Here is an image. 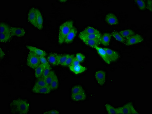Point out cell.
<instances>
[{"instance_id": "1", "label": "cell", "mask_w": 152, "mask_h": 114, "mask_svg": "<svg viewBox=\"0 0 152 114\" xmlns=\"http://www.w3.org/2000/svg\"><path fill=\"white\" fill-rule=\"evenodd\" d=\"M12 112L18 114H27L29 110V104L21 99L13 100L10 105Z\"/></svg>"}, {"instance_id": "2", "label": "cell", "mask_w": 152, "mask_h": 114, "mask_svg": "<svg viewBox=\"0 0 152 114\" xmlns=\"http://www.w3.org/2000/svg\"><path fill=\"white\" fill-rule=\"evenodd\" d=\"M74 22L68 21L64 23L59 28L58 42L60 44H62L64 42L66 36L73 27Z\"/></svg>"}, {"instance_id": "3", "label": "cell", "mask_w": 152, "mask_h": 114, "mask_svg": "<svg viewBox=\"0 0 152 114\" xmlns=\"http://www.w3.org/2000/svg\"><path fill=\"white\" fill-rule=\"evenodd\" d=\"M41 63L39 56L30 51L27 58L28 66L33 69H36Z\"/></svg>"}, {"instance_id": "4", "label": "cell", "mask_w": 152, "mask_h": 114, "mask_svg": "<svg viewBox=\"0 0 152 114\" xmlns=\"http://www.w3.org/2000/svg\"><path fill=\"white\" fill-rule=\"evenodd\" d=\"M117 114H138L134 108L131 103L125 105L123 107L116 108Z\"/></svg>"}, {"instance_id": "5", "label": "cell", "mask_w": 152, "mask_h": 114, "mask_svg": "<svg viewBox=\"0 0 152 114\" xmlns=\"http://www.w3.org/2000/svg\"><path fill=\"white\" fill-rule=\"evenodd\" d=\"M143 41V39L139 34H135L129 38L127 39L126 42V45L127 46L132 45L133 44L140 43Z\"/></svg>"}, {"instance_id": "6", "label": "cell", "mask_w": 152, "mask_h": 114, "mask_svg": "<svg viewBox=\"0 0 152 114\" xmlns=\"http://www.w3.org/2000/svg\"><path fill=\"white\" fill-rule=\"evenodd\" d=\"M11 34L12 36L23 37L26 34V31L24 28L21 27H11Z\"/></svg>"}, {"instance_id": "7", "label": "cell", "mask_w": 152, "mask_h": 114, "mask_svg": "<svg viewBox=\"0 0 152 114\" xmlns=\"http://www.w3.org/2000/svg\"><path fill=\"white\" fill-rule=\"evenodd\" d=\"M36 9L35 8H31L28 12V22L35 27H36Z\"/></svg>"}, {"instance_id": "8", "label": "cell", "mask_w": 152, "mask_h": 114, "mask_svg": "<svg viewBox=\"0 0 152 114\" xmlns=\"http://www.w3.org/2000/svg\"><path fill=\"white\" fill-rule=\"evenodd\" d=\"M96 80L100 85H103L106 81V73L104 71H98L95 74Z\"/></svg>"}, {"instance_id": "9", "label": "cell", "mask_w": 152, "mask_h": 114, "mask_svg": "<svg viewBox=\"0 0 152 114\" xmlns=\"http://www.w3.org/2000/svg\"><path fill=\"white\" fill-rule=\"evenodd\" d=\"M94 48L97 50L98 54L101 56L104 61L107 64H110V61L108 59V56L106 53V51L102 48L99 47L98 46H95Z\"/></svg>"}, {"instance_id": "10", "label": "cell", "mask_w": 152, "mask_h": 114, "mask_svg": "<svg viewBox=\"0 0 152 114\" xmlns=\"http://www.w3.org/2000/svg\"><path fill=\"white\" fill-rule=\"evenodd\" d=\"M104 49L106 51L108 59L110 61H116L118 59L119 54L116 51L107 48H104Z\"/></svg>"}, {"instance_id": "11", "label": "cell", "mask_w": 152, "mask_h": 114, "mask_svg": "<svg viewBox=\"0 0 152 114\" xmlns=\"http://www.w3.org/2000/svg\"><path fill=\"white\" fill-rule=\"evenodd\" d=\"M36 28L39 30H41L43 28V16L40 11L37 9H36Z\"/></svg>"}, {"instance_id": "12", "label": "cell", "mask_w": 152, "mask_h": 114, "mask_svg": "<svg viewBox=\"0 0 152 114\" xmlns=\"http://www.w3.org/2000/svg\"><path fill=\"white\" fill-rule=\"evenodd\" d=\"M101 38L90 40H82L86 45L90 46L91 47L94 48L95 46H98L101 43Z\"/></svg>"}, {"instance_id": "13", "label": "cell", "mask_w": 152, "mask_h": 114, "mask_svg": "<svg viewBox=\"0 0 152 114\" xmlns=\"http://www.w3.org/2000/svg\"><path fill=\"white\" fill-rule=\"evenodd\" d=\"M77 31L75 27H73L71 30L68 33L66 39H65L64 42L66 43H70L72 42L75 36H76L77 34Z\"/></svg>"}, {"instance_id": "14", "label": "cell", "mask_w": 152, "mask_h": 114, "mask_svg": "<svg viewBox=\"0 0 152 114\" xmlns=\"http://www.w3.org/2000/svg\"><path fill=\"white\" fill-rule=\"evenodd\" d=\"M60 55L56 53L51 54L48 57V60L50 63L54 66H58L59 64V59Z\"/></svg>"}, {"instance_id": "15", "label": "cell", "mask_w": 152, "mask_h": 114, "mask_svg": "<svg viewBox=\"0 0 152 114\" xmlns=\"http://www.w3.org/2000/svg\"><path fill=\"white\" fill-rule=\"evenodd\" d=\"M70 69L74 74H78L85 71L87 70L86 67L81 66L80 64L75 66H69Z\"/></svg>"}, {"instance_id": "16", "label": "cell", "mask_w": 152, "mask_h": 114, "mask_svg": "<svg viewBox=\"0 0 152 114\" xmlns=\"http://www.w3.org/2000/svg\"><path fill=\"white\" fill-rule=\"evenodd\" d=\"M52 90L50 85L43 87L35 88L33 87V91L36 93H43L48 94L50 93Z\"/></svg>"}, {"instance_id": "17", "label": "cell", "mask_w": 152, "mask_h": 114, "mask_svg": "<svg viewBox=\"0 0 152 114\" xmlns=\"http://www.w3.org/2000/svg\"><path fill=\"white\" fill-rule=\"evenodd\" d=\"M106 21L109 25H116L118 23V20L115 15L112 13H109L105 18Z\"/></svg>"}, {"instance_id": "18", "label": "cell", "mask_w": 152, "mask_h": 114, "mask_svg": "<svg viewBox=\"0 0 152 114\" xmlns=\"http://www.w3.org/2000/svg\"><path fill=\"white\" fill-rule=\"evenodd\" d=\"M27 48L30 50V51H32L34 53L39 56L45 57L46 56V52L45 51L39 49L38 48L35 47L27 45L26 46Z\"/></svg>"}, {"instance_id": "19", "label": "cell", "mask_w": 152, "mask_h": 114, "mask_svg": "<svg viewBox=\"0 0 152 114\" xmlns=\"http://www.w3.org/2000/svg\"><path fill=\"white\" fill-rule=\"evenodd\" d=\"M101 34H86V35H81L80 34L79 37L82 40H90L93 39L100 38L101 37Z\"/></svg>"}, {"instance_id": "20", "label": "cell", "mask_w": 152, "mask_h": 114, "mask_svg": "<svg viewBox=\"0 0 152 114\" xmlns=\"http://www.w3.org/2000/svg\"><path fill=\"white\" fill-rule=\"evenodd\" d=\"M100 33L98 30L93 27H88L86 28L83 31L81 32L80 34L86 35V34H100Z\"/></svg>"}, {"instance_id": "21", "label": "cell", "mask_w": 152, "mask_h": 114, "mask_svg": "<svg viewBox=\"0 0 152 114\" xmlns=\"http://www.w3.org/2000/svg\"><path fill=\"white\" fill-rule=\"evenodd\" d=\"M111 34L109 33H105L101 38V43L104 45L108 46L111 38Z\"/></svg>"}, {"instance_id": "22", "label": "cell", "mask_w": 152, "mask_h": 114, "mask_svg": "<svg viewBox=\"0 0 152 114\" xmlns=\"http://www.w3.org/2000/svg\"><path fill=\"white\" fill-rule=\"evenodd\" d=\"M45 66L41 63L35 69V75L36 78H39L42 76L43 72L45 69Z\"/></svg>"}, {"instance_id": "23", "label": "cell", "mask_w": 152, "mask_h": 114, "mask_svg": "<svg viewBox=\"0 0 152 114\" xmlns=\"http://www.w3.org/2000/svg\"><path fill=\"white\" fill-rule=\"evenodd\" d=\"M86 98V95L85 92L77 93V94H72V99L74 101H82L85 100Z\"/></svg>"}, {"instance_id": "24", "label": "cell", "mask_w": 152, "mask_h": 114, "mask_svg": "<svg viewBox=\"0 0 152 114\" xmlns=\"http://www.w3.org/2000/svg\"><path fill=\"white\" fill-rule=\"evenodd\" d=\"M119 34L122 35V37L124 38L127 39L129 38L135 34L134 32L130 29H127L122 30L120 32Z\"/></svg>"}, {"instance_id": "25", "label": "cell", "mask_w": 152, "mask_h": 114, "mask_svg": "<svg viewBox=\"0 0 152 114\" xmlns=\"http://www.w3.org/2000/svg\"><path fill=\"white\" fill-rule=\"evenodd\" d=\"M49 85H48L45 82V79L42 76L38 78V80L36 82V83L34 85V87L37 88L43 87L46 86H48Z\"/></svg>"}, {"instance_id": "26", "label": "cell", "mask_w": 152, "mask_h": 114, "mask_svg": "<svg viewBox=\"0 0 152 114\" xmlns=\"http://www.w3.org/2000/svg\"><path fill=\"white\" fill-rule=\"evenodd\" d=\"M1 33L11 34V28L7 25L4 23H1L0 25Z\"/></svg>"}, {"instance_id": "27", "label": "cell", "mask_w": 152, "mask_h": 114, "mask_svg": "<svg viewBox=\"0 0 152 114\" xmlns=\"http://www.w3.org/2000/svg\"><path fill=\"white\" fill-rule=\"evenodd\" d=\"M50 86L52 90L56 89L58 88L59 86V80L55 74H54L53 79L50 84Z\"/></svg>"}, {"instance_id": "28", "label": "cell", "mask_w": 152, "mask_h": 114, "mask_svg": "<svg viewBox=\"0 0 152 114\" xmlns=\"http://www.w3.org/2000/svg\"><path fill=\"white\" fill-rule=\"evenodd\" d=\"M111 35L112 36H114L115 39L121 42H122V43H124L125 42L126 40L125 39L122 37V35L118 32L116 31L113 32L112 33Z\"/></svg>"}, {"instance_id": "29", "label": "cell", "mask_w": 152, "mask_h": 114, "mask_svg": "<svg viewBox=\"0 0 152 114\" xmlns=\"http://www.w3.org/2000/svg\"><path fill=\"white\" fill-rule=\"evenodd\" d=\"M11 34L7 33H1L0 36V41L1 42H6L9 41L11 38Z\"/></svg>"}, {"instance_id": "30", "label": "cell", "mask_w": 152, "mask_h": 114, "mask_svg": "<svg viewBox=\"0 0 152 114\" xmlns=\"http://www.w3.org/2000/svg\"><path fill=\"white\" fill-rule=\"evenodd\" d=\"M72 94H77V93L85 92L82 87L80 85H76L72 88Z\"/></svg>"}, {"instance_id": "31", "label": "cell", "mask_w": 152, "mask_h": 114, "mask_svg": "<svg viewBox=\"0 0 152 114\" xmlns=\"http://www.w3.org/2000/svg\"><path fill=\"white\" fill-rule=\"evenodd\" d=\"M54 72L53 71H51L50 74L44 79L45 82L48 85H50V84H51L52 80L53 79L54 77Z\"/></svg>"}, {"instance_id": "32", "label": "cell", "mask_w": 152, "mask_h": 114, "mask_svg": "<svg viewBox=\"0 0 152 114\" xmlns=\"http://www.w3.org/2000/svg\"><path fill=\"white\" fill-rule=\"evenodd\" d=\"M69 56V54L60 55L59 59V64L61 65L62 66H64V64L67 58H68Z\"/></svg>"}, {"instance_id": "33", "label": "cell", "mask_w": 152, "mask_h": 114, "mask_svg": "<svg viewBox=\"0 0 152 114\" xmlns=\"http://www.w3.org/2000/svg\"><path fill=\"white\" fill-rule=\"evenodd\" d=\"M106 110H107L108 114H117L116 108L112 107L110 105L108 104L106 105Z\"/></svg>"}, {"instance_id": "34", "label": "cell", "mask_w": 152, "mask_h": 114, "mask_svg": "<svg viewBox=\"0 0 152 114\" xmlns=\"http://www.w3.org/2000/svg\"><path fill=\"white\" fill-rule=\"evenodd\" d=\"M51 66H49L45 67L44 72H43V75L42 77L45 79L47 77V76L50 74V72H51Z\"/></svg>"}, {"instance_id": "35", "label": "cell", "mask_w": 152, "mask_h": 114, "mask_svg": "<svg viewBox=\"0 0 152 114\" xmlns=\"http://www.w3.org/2000/svg\"><path fill=\"white\" fill-rule=\"evenodd\" d=\"M74 57H75L74 55L69 54V56H68V58H67V60H66V62H65L64 66H70Z\"/></svg>"}, {"instance_id": "36", "label": "cell", "mask_w": 152, "mask_h": 114, "mask_svg": "<svg viewBox=\"0 0 152 114\" xmlns=\"http://www.w3.org/2000/svg\"><path fill=\"white\" fill-rule=\"evenodd\" d=\"M137 4H138V7H139V9L141 10H143L146 9V6L145 2L143 1H135Z\"/></svg>"}, {"instance_id": "37", "label": "cell", "mask_w": 152, "mask_h": 114, "mask_svg": "<svg viewBox=\"0 0 152 114\" xmlns=\"http://www.w3.org/2000/svg\"><path fill=\"white\" fill-rule=\"evenodd\" d=\"M40 59L41 63L43 64L45 67L50 66V64L46 59L45 57L40 56Z\"/></svg>"}, {"instance_id": "38", "label": "cell", "mask_w": 152, "mask_h": 114, "mask_svg": "<svg viewBox=\"0 0 152 114\" xmlns=\"http://www.w3.org/2000/svg\"><path fill=\"white\" fill-rule=\"evenodd\" d=\"M76 57L80 62H83L85 58L84 55L80 53L76 54Z\"/></svg>"}, {"instance_id": "39", "label": "cell", "mask_w": 152, "mask_h": 114, "mask_svg": "<svg viewBox=\"0 0 152 114\" xmlns=\"http://www.w3.org/2000/svg\"><path fill=\"white\" fill-rule=\"evenodd\" d=\"M80 65V62L78 61V60L76 57H74L70 66H77V65Z\"/></svg>"}, {"instance_id": "40", "label": "cell", "mask_w": 152, "mask_h": 114, "mask_svg": "<svg viewBox=\"0 0 152 114\" xmlns=\"http://www.w3.org/2000/svg\"><path fill=\"white\" fill-rule=\"evenodd\" d=\"M147 9L150 10L151 11H152V1H148L147 3Z\"/></svg>"}, {"instance_id": "41", "label": "cell", "mask_w": 152, "mask_h": 114, "mask_svg": "<svg viewBox=\"0 0 152 114\" xmlns=\"http://www.w3.org/2000/svg\"><path fill=\"white\" fill-rule=\"evenodd\" d=\"M59 112L57 111L56 110H52L50 111L46 112L44 113V114H59Z\"/></svg>"}, {"instance_id": "42", "label": "cell", "mask_w": 152, "mask_h": 114, "mask_svg": "<svg viewBox=\"0 0 152 114\" xmlns=\"http://www.w3.org/2000/svg\"><path fill=\"white\" fill-rule=\"evenodd\" d=\"M0 50H1V51H0V54H0V57H1V60L2 59L4 58V56L5 55V54L4 53V51H3V50H2L1 48H0Z\"/></svg>"}, {"instance_id": "43", "label": "cell", "mask_w": 152, "mask_h": 114, "mask_svg": "<svg viewBox=\"0 0 152 114\" xmlns=\"http://www.w3.org/2000/svg\"><path fill=\"white\" fill-rule=\"evenodd\" d=\"M60 2H67V1H59Z\"/></svg>"}]
</instances>
